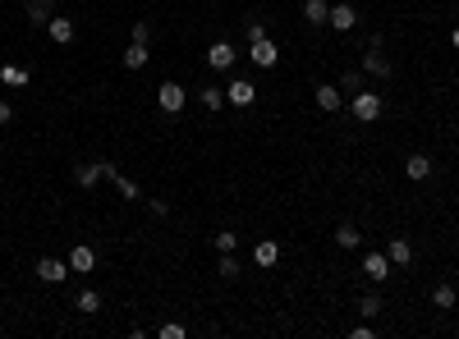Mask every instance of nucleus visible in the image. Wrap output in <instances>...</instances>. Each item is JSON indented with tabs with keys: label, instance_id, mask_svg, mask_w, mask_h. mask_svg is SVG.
<instances>
[{
	"label": "nucleus",
	"instance_id": "nucleus-31",
	"mask_svg": "<svg viewBox=\"0 0 459 339\" xmlns=\"http://www.w3.org/2000/svg\"><path fill=\"white\" fill-rule=\"evenodd\" d=\"M156 339H184V326H161V331H156Z\"/></svg>",
	"mask_w": 459,
	"mask_h": 339
},
{
	"label": "nucleus",
	"instance_id": "nucleus-8",
	"mask_svg": "<svg viewBox=\"0 0 459 339\" xmlns=\"http://www.w3.org/2000/svg\"><path fill=\"white\" fill-rule=\"evenodd\" d=\"M326 23L336 28V33H349V28L358 23V9L354 5H345V0H340V5H331V14H326Z\"/></svg>",
	"mask_w": 459,
	"mask_h": 339
},
{
	"label": "nucleus",
	"instance_id": "nucleus-23",
	"mask_svg": "<svg viewBox=\"0 0 459 339\" xmlns=\"http://www.w3.org/2000/svg\"><path fill=\"white\" fill-rule=\"evenodd\" d=\"M336 243H340V248H358V243H363L358 225H340V229H336Z\"/></svg>",
	"mask_w": 459,
	"mask_h": 339
},
{
	"label": "nucleus",
	"instance_id": "nucleus-16",
	"mask_svg": "<svg viewBox=\"0 0 459 339\" xmlns=\"http://www.w3.org/2000/svg\"><path fill=\"white\" fill-rule=\"evenodd\" d=\"M51 9H55V0H28V23L46 28V23H51Z\"/></svg>",
	"mask_w": 459,
	"mask_h": 339
},
{
	"label": "nucleus",
	"instance_id": "nucleus-10",
	"mask_svg": "<svg viewBox=\"0 0 459 339\" xmlns=\"http://www.w3.org/2000/svg\"><path fill=\"white\" fill-rule=\"evenodd\" d=\"M46 37H51L55 46H70V42H74V18L51 14V23H46Z\"/></svg>",
	"mask_w": 459,
	"mask_h": 339
},
{
	"label": "nucleus",
	"instance_id": "nucleus-26",
	"mask_svg": "<svg viewBox=\"0 0 459 339\" xmlns=\"http://www.w3.org/2000/svg\"><path fill=\"white\" fill-rule=\"evenodd\" d=\"M382 307H386V303H382V294H367L363 303H358V312H363V316H377Z\"/></svg>",
	"mask_w": 459,
	"mask_h": 339
},
{
	"label": "nucleus",
	"instance_id": "nucleus-34",
	"mask_svg": "<svg viewBox=\"0 0 459 339\" xmlns=\"http://www.w3.org/2000/svg\"><path fill=\"white\" fill-rule=\"evenodd\" d=\"M450 42H455V51H459V28H455V33H450Z\"/></svg>",
	"mask_w": 459,
	"mask_h": 339
},
{
	"label": "nucleus",
	"instance_id": "nucleus-7",
	"mask_svg": "<svg viewBox=\"0 0 459 339\" xmlns=\"http://www.w3.org/2000/svg\"><path fill=\"white\" fill-rule=\"evenodd\" d=\"M226 101H230V105H239V110H243V105H253V101H258V83L234 79V83H230V92H226Z\"/></svg>",
	"mask_w": 459,
	"mask_h": 339
},
{
	"label": "nucleus",
	"instance_id": "nucleus-6",
	"mask_svg": "<svg viewBox=\"0 0 459 339\" xmlns=\"http://www.w3.org/2000/svg\"><path fill=\"white\" fill-rule=\"evenodd\" d=\"M37 275H42L46 280V285H60V280L65 275H70V257H42V261H37Z\"/></svg>",
	"mask_w": 459,
	"mask_h": 339
},
{
	"label": "nucleus",
	"instance_id": "nucleus-13",
	"mask_svg": "<svg viewBox=\"0 0 459 339\" xmlns=\"http://www.w3.org/2000/svg\"><path fill=\"white\" fill-rule=\"evenodd\" d=\"M96 179H106V166H101V161H87V166L74 170V183H78V188H92Z\"/></svg>",
	"mask_w": 459,
	"mask_h": 339
},
{
	"label": "nucleus",
	"instance_id": "nucleus-33",
	"mask_svg": "<svg viewBox=\"0 0 459 339\" xmlns=\"http://www.w3.org/2000/svg\"><path fill=\"white\" fill-rule=\"evenodd\" d=\"M9 120H14V110H9V101H0V129H5Z\"/></svg>",
	"mask_w": 459,
	"mask_h": 339
},
{
	"label": "nucleus",
	"instance_id": "nucleus-19",
	"mask_svg": "<svg viewBox=\"0 0 459 339\" xmlns=\"http://www.w3.org/2000/svg\"><path fill=\"white\" fill-rule=\"evenodd\" d=\"M74 307H78V312H83V316H92V312H101V294H96V289H83V294H78V298H74Z\"/></svg>",
	"mask_w": 459,
	"mask_h": 339
},
{
	"label": "nucleus",
	"instance_id": "nucleus-21",
	"mask_svg": "<svg viewBox=\"0 0 459 339\" xmlns=\"http://www.w3.org/2000/svg\"><path fill=\"white\" fill-rule=\"evenodd\" d=\"M326 14H331L326 0H304V18L308 23H326Z\"/></svg>",
	"mask_w": 459,
	"mask_h": 339
},
{
	"label": "nucleus",
	"instance_id": "nucleus-4",
	"mask_svg": "<svg viewBox=\"0 0 459 339\" xmlns=\"http://www.w3.org/2000/svg\"><path fill=\"white\" fill-rule=\"evenodd\" d=\"M248 60L258 64V69H271V64L280 60V51H276V42L271 37H262V42H248Z\"/></svg>",
	"mask_w": 459,
	"mask_h": 339
},
{
	"label": "nucleus",
	"instance_id": "nucleus-3",
	"mask_svg": "<svg viewBox=\"0 0 459 339\" xmlns=\"http://www.w3.org/2000/svg\"><path fill=\"white\" fill-rule=\"evenodd\" d=\"M349 110H354V120H358V124H372L377 115H382V96H377V92H358Z\"/></svg>",
	"mask_w": 459,
	"mask_h": 339
},
{
	"label": "nucleus",
	"instance_id": "nucleus-2",
	"mask_svg": "<svg viewBox=\"0 0 459 339\" xmlns=\"http://www.w3.org/2000/svg\"><path fill=\"white\" fill-rule=\"evenodd\" d=\"M184 101H189V92H184L179 83H161V87H156V105H161L165 115H179Z\"/></svg>",
	"mask_w": 459,
	"mask_h": 339
},
{
	"label": "nucleus",
	"instance_id": "nucleus-14",
	"mask_svg": "<svg viewBox=\"0 0 459 339\" xmlns=\"http://www.w3.org/2000/svg\"><path fill=\"white\" fill-rule=\"evenodd\" d=\"M253 261L271 270V266H276V261H280V243H276V239H262V243L253 248Z\"/></svg>",
	"mask_w": 459,
	"mask_h": 339
},
{
	"label": "nucleus",
	"instance_id": "nucleus-24",
	"mask_svg": "<svg viewBox=\"0 0 459 339\" xmlns=\"http://www.w3.org/2000/svg\"><path fill=\"white\" fill-rule=\"evenodd\" d=\"M455 298H459V289H450V285H436L432 289V303L436 307H455Z\"/></svg>",
	"mask_w": 459,
	"mask_h": 339
},
{
	"label": "nucleus",
	"instance_id": "nucleus-22",
	"mask_svg": "<svg viewBox=\"0 0 459 339\" xmlns=\"http://www.w3.org/2000/svg\"><path fill=\"white\" fill-rule=\"evenodd\" d=\"M143 64H148V46L133 42L129 51H124V69H143Z\"/></svg>",
	"mask_w": 459,
	"mask_h": 339
},
{
	"label": "nucleus",
	"instance_id": "nucleus-32",
	"mask_svg": "<svg viewBox=\"0 0 459 339\" xmlns=\"http://www.w3.org/2000/svg\"><path fill=\"white\" fill-rule=\"evenodd\" d=\"M133 42L148 46V42H152V23H133Z\"/></svg>",
	"mask_w": 459,
	"mask_h": 339
},
{
	"label": "nucleus",
	"instance_id": "nucleus-5",
	"mask_svg": "<svg viewBox=\"0 0 459 339\" xmlns=\"http://www.w3.org/2000/svg\"><path fill=\"white\" fill-rule=\"evenodd\" d=\"M234 60H239V51H234L230 42H211V46H207V64H211V69H221V74H226Z\"/></svg>",
	"mask_w": 459,
	"mask_h": 339
},
{
	"label": "nucleus",
	"instance_id": "nucleus-30",
	"mask_svg": "<svg viewBox=\"0 0 459 339\" xmlns=\"http://www.w3.org/2000/svg\"><path fill=\"white\" fill-rule=\"evenodd\" d=\"M345 87H363V74H358V69H349V74H340V92H345Z\"/></svg>",
	"mask_w": 459,
	"mask_h": 339
},
{
	"label": "nucleus",
	"instance_id": "nucleus-9",
	"mask_svg": "<svg viewBox=\"0 0 459 339\" xmlns=\"http://www.w3.org/2000/svg\"><path fill=\"white\" fill-rule=\"evenodd\" d=\"M101 166H106V179H111V183H115V193H120V197H124V202H138V197H143V193H138V183H133V179H124V174H120V170H115V166H111V161H101Z\"/></svg>",
	"mask_w": 459,
	"mask_h": 339
},
{
	"label": "nucleus",
	"instance_id": "nucleus-12",
	"mask_svg": "<svg viewBox=\"0 0 459 339\" xmlns=\"http://www.w3.org/2000/svg\"><path fill=\"white\" fill-rule=\"evenodd\" d=\"M317 105H321L326 115H336L340 105H345V92H340L336 83H321V87H317Z\"/></svg>",
	"mask_w": 459,
	"mask_h": 339
},
{
	"label": "nucleus",
	"instance_id": "nucleus-17",
	"mask_svg": "<svg viewBox=\"0 0 459 339\" xmlns=\"http://www.w3.org/2000/svg\"><path fill=\"white\" fill-rule=\"evenodd\" d=\"M386 257H390V266H409V261H414V243H409V239H390Z\"/></svg>",
	"mask_w": 459,
	"mask_h": 339
},
{
	"label": "nucleus",
	"instance_id": "nucleus-15",
	"mask_svg": "<svg viewBox=\"0 0 459 339\" xmlns=\"http://www.w3.org/2000/svg\"><path fill=\"white\" fill-rule=\"evenodd\" d=\"M404 174H409V179H414V183H423L427 174H432V156H423V151H414V156L404 161Z\"/></svg>",
	"mask_w": 459,
	"mask_h": 339
},
{
	"label": "nucleus",
	"instance_id": "nucleus-20",
	"mask_svg": "<svg viewBox=\"0 0 459 339\" xmlns=\"http://www.w3.org/2000/svg\"><path fill=\"white\" fill-rule=\"evenodd\" d=\"M0 83L5 87H28V69L23 64H5V69H0Z\"/></svg>",
	"mask_w": 459,
	"mask_h": 339
},
{
	"label": "nucleus",
	"instance_id": "nucleus-11",
	"mask_svg": "<svg viewBox=\"0 0 459 339\" xmlns=\"http://www.w3.org/2000/svg\"><path fill=\"white\" fill-rule=\"evenodd\" d=\"M358 270H363L367 280H377V285H382V280L390 275V257H386V253H367V257H363V266H358Z\"/></svg>",
	"mask_w": 459,
	"mask_h": 339
},
{
	"label": "nucleus",
	"instance_id": "nucleus-27",
	"mask_svg": "<svg viewBox=\"0 0 459 339\" xmlns=\"http://www.w3.org/2000/svg\"><path fill=\"white\" fill-rule=\"evenodd\" d=\"M221 275H226V280H234V275H239V261H234V253H221Z\"/></svg>",
	"mask_w": 459,
	"mask_h": 339
},
{
	"label": "nucleus",
	"instance_id": "nucleus-25",
	"mask_svg": "<svg viewBox=\"0 0 459 339\" xmlns=\"http://www.w3.org/2000/svg\"><path fill=\"white\" fill-rule=\"evenodd\" d=\"M202 105H207V110H221V105H226V92H221V87H202Z\"/></svg>",
	"mask_w": 459,
	"mask_h": 339
},
{
	"label": "nucleus",
	"instance_id": "nucleus-29",
	"mask_svg": "<svg viewBox=\"0 0 459 339\" xmlns=\"http://www.w3.org/2000/svg\"><path fill=\"white\" fill-rule=\"evenodd\" d=\"M243 33H248V42H262V37H267V23H262V18H248Z\"/></svg>",
	"mask_w": 459,
	"mask_h": 339
},
{
	"label": "nucleus",
	"instance_id": "nucleus-28",
	"mask_svg": "<svg viewBox=\"0 0 459 339\" xmlns=\"http://www.w3.org/2000/svg\"><path fill=\"white\" fill-rule=\"evenodd\" d=\"M211 243H216L221 253H234V248H239V234H230V229H226V234H216Z\"/></svg>",
	"mask_w": 459,
	"mask_h": 339
},
{
	"label": "nucleus",
	"instance_id": "nucleus-18",
	"mask_svg": "<svg viewBox=\"0 0 459 339\" xmlns=\"http://www.w3.org/2000/svg\"><path fill=\"white\" fill-rule=\"evenodd\" d=\"M92 266H96V253H92L87 243H74V253H70V270H83V275H87Z\"/></svg>",
	"mask_w": 459,
	"mask_h": 339
},
{
	"label": "nucleus",
	"instance_id": "nucleus-1",
	"mask_svg": "<svg viewBox=\"0 0 459 339\" xmlns=\"http://www.w3.org/2000/svg\"><path fill=\"white\" fill-rule=\"evenodd\" d=\"M363 74H372V79H390V74H395L390 60L382 55V42H377V37L367 42V51H363Z\"/></svg>",
	"mask_w": 459,
	"mask_h": 339
}]
</instances>
